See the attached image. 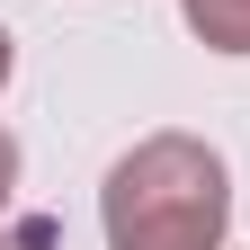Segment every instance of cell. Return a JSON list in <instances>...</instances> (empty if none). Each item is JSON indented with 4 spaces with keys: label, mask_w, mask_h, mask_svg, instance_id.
I'll list each match as a JSON object with an SVG mask.
<instances>
[{
    "label": "cell",
    "mask_w": 250,
    "mask_h": 250,
    "mask_svg": "<svg viewBox=\"0 0 250 250\" xmlns=\"http://www.w3.org/2000/svg\"><path fill=\"white\" fill-rule=\"evenodd\" d=\"M99 214H107V250H224L232 224L224 152L197 134H143L134 152H116Z\"/></svg>",
    "instance_id": "1"
},
{
    "label": "cell",
    "mask_w": 250,
    "mask_h": 250,
    "mask_svg": "<svg viewBox=\"0 0 250 250\" xmlns=\"http://www.w3.org/2000/svg\"><path fill=\"white\" fill-rule=\"evenodd\" d=\"M188 27H197V45L214 54H250V0H179Z\"/></svg>",
    "instance_id": "2"
},
{
    "label": "cell",
    "mask_w": 250,
    "mask_h": 250,
    "mask_svg": "<svg viewBox=\"0 0 250 250\" xmlns=\"http://www.w3.org/2000/svg\"><path fill=\"white\" fill-rule=\"evenodd\" d=\"M9 188H18V143L0 134V206H9Z\"/></svg>",
    "instance_id": "3"
},
{
    "label": "cell",
    "mask_w": 250,
    "mask_h": 250,
    "mask_svg": "<svg viewBox=\"0 0 250 250\" xmlns=\"http://www.w3.org/2000/svg\"><path fill=\"white\" fill-rule=\"evenodd\" d=\"M0 81H9V27H0Z\"/></svg>",
    "instance_id": "4"
},
{
    "label": "cell",
    "mask_w": 250,
    "mask_h": 250,
    "mask_svg": "<svg viewBox=\"0 0 250 250\" xmlns=\"http://www.w3.org/2000/svg\"><path fill=\"white\" fill-rule=\"evenodd\" d=\"M0 250H9V241H0Z\"/></svg>",
    "instance_id": "5"
}]
</instances>
